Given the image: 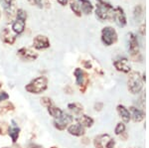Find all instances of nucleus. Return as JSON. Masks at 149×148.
<instances>
[{"instance_id":"obj_1","label":"nucleus","mask_w":149,"mask_h":148,"mask_svg":"<svg viewBox=\"0 0 149 148\" xmlns=\"http://www.w3.org/2000/svg\"><path fill=\"white\" fill-rule=\"evenodd\" d=\"M48 89V79L45 76L35 78L25 85V90L31 94H40Z\"/></svg>"},{"instance_id":"obj_2","label":"nucleus","mask_w":149,"mask_h":148,"mask_svg":"<svg viewBox=\"0 0 149 148\" xmlns=\"http://www.w3.org/2000/svg\"><path fill=\"white\" fill-rule=\"evenodd\" d=\"M97 8H95V14L100 20H107L112 18L113 14V7L109 3L103 1V0H97Z\"/></svg>"},{"instance_id":"obj_3","label":"nucleus","mask_w":149,"mask_h":148,"mask_svg":"<svg viewBox=\"0 0 149 148\" xmlns=\"http://www.w3.org/2000/svg\"><path fill=\"white\" fill-rule=\"evenodd\" d=\"M127 87H128V90L131 94H139L143 88V79L141 78L140 74L136 73V72L130 73L128 81H127Z\"/></svg>"},{"instance_id":"obj_4","label":"nucleus","mask_w":149,"mask_h":148,"mask_svg":"<svg viewBox=\"0 0 149 148\" xmlns=\"http://www.w3.org/2000/svg\"><path fill=\"white\" fill-rule=\"evenodd\" d=\"M74 121V116L66 111H63L59 118H55L53 120V125L56 129L60 131H64L67 129L69 124H72Z\"/></svg>"},{"instance_id":"obj_5","label":"nucleus","mask_w":149,"mask_h":148,"mask_svg":"<svg viewBox=\"0 0 149 148\" xmlns=\"http://www.w3.org/2000/svg\"><path fill=\"white\" fill-rule=\"evenodd\" d=\"M117 41V33L112 27H104L102 30V42L105 46H111Z\"/></svg>"},{"instance_id":"obj_6","label":"nucleus","mask_w":149,"mask_h":148,"mask_svg":"<svg viewBox=\"0 0 149 148\" xmlns=\"http://www.w3.org/2000/svg\"><path fill=\"white\" fill-rule=\"evenodd\" d=\"M93 145L95 148H114L115 142L110 135L100 134L93 139Z\"/></svg>"},{"instance_id":"obj_7","label":"nucleus","mask_w":149,"mask_h":148,"mask_svg":"<svg viewBox=\"0 0 149 148\" xmlns=\"http://www.w3.org/2000/svg\"><path fill=\"white\" fill-rule=\"evenodd\" d=\"M17 56L23 61L27 62H33L38 58V53H36L35 51H33L30 48H20L17 51Z\"/></svg>"},{"instance_id":"obj_8","label":"nucleus","mask_w":149,"mask_h":148,"mask_svg":"<svg viewBox=\"0 0 149 148\" xmlns=\"http://www.w3.org/2000/svg\"><path fill=\"white\" fill-rule=\"evenodd\" d=\"M50 46H51V43H50V40L47 36L37 35L33 39V47L36 50H39V51H41V50H46L48 48H50Z\"/></svg>"},{"instance_id":"obj_9","label":"nucleus","mask_w":149,"mask_h":148,"mask_svg":"<svg viewBox=\"0 0 149 148\" xmlns=\"http://www.w3.org/2000/svg\"><path fill=\"white\" fill-rule=\"evenodd\" d=\"M112 19L115 21V23L119 27H124L126 25V16L124 13L123 9L121 7H116L113 9V14H112Z\"/></svg>"},{"instance_id":"obj_10","label":"nucleus","mask_w":149,"mask_h":148,"mask_svg":"<svg viewBox=\"0 0 149 148\" xmlns=\"http://www.w3.org/2000/svg\"><path fill=\"white\" fill-rule=\"evenodd\" d=\"M67 131L73 136L81 137L83 135H85L86 133V128L83 125H81L80 123H73V124L69 125L67 127Z\"/></svg>"},{"instance_id":"obj_11","label":"nucleus","mask_w":149,"mask_h":148,"mask_svg":"<svg viewBox=\"0 0 149 148\" xmlns=\"http://www.w3.org/2000/svg\"><path fill=\"white\" fill-rule=\"evenodd\" d=\"M25 27H26V20L16 17L15 21L12 23L11 29H12V32L17 36V35L22 34L24 32V30H25Z\"/></svg>"},{"instance_id":"obj_12","label":"nucleus","mask_w":149,"mask_h":148,"mask_svg":"<svg viewBox=\"0 0 149 148\" xmlns=\"http://www.w3.org/2000/svg\"><path fill=\"white\" fill-rule=\"evenodd\" d=\"M113 66L117 71L122 73H129L130 72V66L128 65V60L126 58H119L113 62Z\"/></svg>"},{"instance_id":"obj_13","label":"nucleus","mask_w":149,"mask_h":148,"mask_svg":"<svg viewBox=\"0 0 149 148\" xmlns=\"http://www.w3.org/2000/svg\"><path fill=\"white\" fill-rule=\"evenodd\" d=\"M74 76L76 78V85H79L80 88H81L83 85H85V88H86V74L80 68H77L76 70L74 71Z\"/></svg>"},{"instance_id":"obj_14","label":"nucleus","mask_w":149,"mask_h":148,"mask_svg":"<svg viewBox=\"0 0 149 148\" xmlns=\"http://www.w3.org/2000/svg\"><path fill=\"white\" fill-rule=\"evenodd\" d=\"M1 40H2V42H4L5 44L13 45L16 41V35L13 34L8 28H4V29L1 31Z\"/></svg>"},{"instance_id":"obj_15","label":"nucleus","mask_w":149,"mask_h":148,"mask_svg":"<svg viewBox=\"0 0 149 148\" xmlns=\"http://www.w3.org/2000/svg\"><path fill=\"white\" fill-rule=\"evenodd\" d=\"M129 52H130L132 57H135L139 55L138 41H137V38L135 37V35L133 33L129 34Z\"/></svg>"},{"instance_id":"obj_16","label":"nucleus","mask_w":149,"mask_h":148,"mask_svg":"<svg viewBox=\"0 0 149 148\" xmlns=\"http://www.w3.org/2000/svg\"><path fill=\"white\" fill-rule=\"evenodd\" d=\"M12 124L10 125V127L8 128V135L10 136L12 142L13 143H16L19 138V135H20V128L18 127V125L15 123V121L12 120L11 121Z\"/></svg>"},{"instance_id":"obj_17","label":"nucleus","mask_w":149,"mask_h":148,"mask_svg":"<svg viewBox=\"0 0 149 148\" xmlns=\"http://www.w3.org/2000/svg\"><path fill=\"white\" fill-rule=\"evenodd\" d=\"M117 109V113H118L119 116L121 117L122 120L124 121V122H129V120L131 119V115H130V111H129V109L127 108L126 106H122V104H118L116 107Z\"/></svg>"},{"instance_id":"obj_18","label":"nucleus","mask_w":149,"mask_h":148,"mask_svg":"<svg viewBox=\"0 0 149 148\" xmlns=\"http://www.w3.org/2000/svg\"><path fill=\"white\" fill-rule=\"evenodd\" d=\"M77 120H78V123H80L81 125H83L84 127H92L93 122H95V120H93V118H92L91 116L86 115V114H81L80 116H79L78 118H77Z\"/></svg>"},{"instance_id":"obj_19","label":"nucleus","mask_w":149,"mask_h":148,"mask_svg":"<svg viewBox=\"0 0 149 148\" xmlns=\"http://www.w3.org/2000/svg\"><path fill=\"white\" fill-rule=\"evenodd\" d=\"M129 111H130V115L133 118V120L135 122H139V121L143 120L144 118V113L142 110H140L139 108L135 106H130L129 107Z\"/></svg>"},{"instance_id":"obj_20","label":"nucleus","mask_w":149,"mask_h":148,"mask_svg":"<svg viewBox=\"0 0 149 148\" xmlns=\"http://www.w3.org/2000/svg\"><path fill=\"white\" fill-rule=\"evenodd\" d=\"M79 2H80L79 4H80L81 10L83 13L85 14L92 13V11L93 10V5L90 0H79Z\"/></svg>"},{"instance_id":"obj_21","label":"nucleus","mask_w":149,"mask_h":148,"mask_svg":"<svg viewBox=\"0 0 149 148\" xmlns=\"http://www.w3.org/2000/svg\"><path fill=\"white\" fill-rule=\"evenodd\" d=\"M47 111H48V113H49V115L52 116L54 119L59 118L60 116H61V114L63 113V110H62L60 107L54 106V104L49 107H47Z\"/></svg>"},{"instance_id":"obj_22","label":"nucleus","mask_w":149,"mask_h":148,"mask_svg":"<svg viewBox=\"0 0 149 148\" xmlns=\"http://www.w3.org/2000/svg\"><path fill=\"white\" fill-rule=\"evenodd\" d=\"M68 108L71 111H73L74 114H81L83 113V106H81L80 104H77V102H72V104H68Z\"/></svg>"},{"instance_id":"obj_23","label":"nucleus","mask_w":149,"mask_h":148,"mask_svg":"<svg viewBox=\"0 0 149 148\" xmlns=\"http://www.w3.org/2000/svg\"><path fill=\"white\" fill-rule=\"evenodd\" d=\"M70 7H71L72 11L74 12V15H77L78 17H81V10L80 4H79L78 2L74 1V0H71V1H70Z\"/></svg>"},{"instance_id":"obj_24","label":"nucleus","mask_w":149,"mask_h":148,"mask_svg":"<svg viewBox=\"0 0 149 148\" xmlns=\"http://www.w3.org/2000/svg\"><path fill=\"white\" fill-rule=\"evenodd\" d=\"M125 129H126L125 124L123 122H118L114 128V133L116 135H118V136H121L122 134L125 133Z\"/></svg>"},{"instance_id":"obj_25","label":"nucleus","mask_w":149,"mask_h":148,"mask_svg":"<svg viewBox=\"0 0 149 148\" xmlns=\"http://www.w3.org/2000/svg\"><path fill=\"white\" fill-rule=\"evenodd\" d=\"M40 101H41V104H42L43 106L46 107V108L54 104H53V101H52V99H50V97H43Z\"/></svg>"},{"instance_id":"obj_26","label":"nucleus","mask_w":149,"mask_h":148,"mask_svg":"<svg viewBox=\"0 0 149 148\" xmlns=\"http://www.w3.org/2000/svg\"><path fill=\"white\" fill-rule=\"evenodd\" d=\"M16 17L20 18V19H24V20H27V12H26L24 9H18L16 11Z\"/></svg>"},{"instance_id":"obj_27","label":"nucleus","mask_w":149,"mask_h":148,"mask_svg":"<svg viewBox=\"0 0 149 148\" xmlns=\"http://www.w3.org/2000/svg\"><path fill=\"white\" fill-rule=\"evenodd\" d=\"M134 16H135V19H139L140 16H142V8L141 6H136L135 10H134Z\"/></svg>"},{"instance_id":"obj_28","label":"nucleus","mask_w":149,"mask_h":148,"mask_svg":"<svg viewBox=\"0 0 149 148\" xmlns=\"http://www.w3.org/2000/svg\"><path fill=\"white\" fill-rule=\"evenodd\" d=\"M8 99H9V94H7L6 92H0V104L7 101Z\"/></svg>"},{"instance_id":"obj_29","label":"nucleus","mask_w":149,"mask_h":148,"mask_svg":"<svg viewBox=\"0 0 149 148\" xmlns=\"http://www.w3.org/2000/svg\"><path fill=\"white\" fill-rule=\"evenodd\" d=\"M29 3H31L32 5H37L39 7H42V0H27Z\"/></svg>"},{"instance_id":"obj_30","label":"nucleus","mask_w":149,"mask_h":148,"mask_svg":"<svg viewBox=\"0 0 149 148\" xmlns=\"http://www.w3.org/2000/svg\"><path fill=\"white\" fill-rule=\"evenodd\" d=\"M13 1L14 0H3L4 2V7H9L13 4Z\"/></svg>"},{"instance_id":"obj_31","label":"nucleus","mask_w":149,"mask_h":148,"mask_svg":"<svg viewBox=\"0 0 149 148\" xmlns=\"http://www.w3.org/2000/svg\"><path fill=\"white\" fill-rule=\"evenodd\" d=\"M57 1H58V3H59L60 5H62V6H66L67 4H68L69 0H57Z\"/></svg>"},{"instance_id":"obj_32","label":"nucleus","mask_w":149,"mask_h":148,"mask_svg":"<svg viewBox=\"0 0 149 148\" xmlns=\"http://www.w3.org/2000/svg\"><path fill=\"white\" fill-rule=\"evenodd\" d=\"M28 148H43L41 145L39 144H35V143H31L30 145L28 146Z\"/></svg>"},{"instance_id":"obj_33","label":"nucleus","mask_w":149,"mask_h":148,"mask_svg":"<svg viewBox=\"0 0 149 148\" xmlns=\"http://www.w3.org/2000/svg\"><path fill=\"white\" fill-rule=\"evenodd\" d=\"M50 148H57L56 146H52V147H50Z\"/></svg>"},{"instance_id":"obj_34","label":"nucleus","mask_w":149,"mask_h":148,"mask_svg":"<svg viewBox=\"0 0 149 148\" xmlns=\"http://www.w3.org/2000/svg\"><path fill=\"white\" fill-rule=\"evenodd\" d=\"M0 18H1V10H0Z\"/></svg>"},{"instance_id":"obj_35","label":"nucleus","mask_w":149,"mask_h":148,"mask_svg":"<svg viewBox=\"0 0 149 148\" xmlns=\"http://www.w3.org/2000/svg\"><path fill=\"white\" fill-rule=\"evenodd\" d=\"M0 88H1V83H0Z\"/></svg>"},{"instance_id":"obj_36","label":"nucleus","mask_w":149,"mask_h":148,"mask_svg":"<svg viewBox=\"0 0 149 148\" xmlns=\"http://www.w3.org/2000/svg\"><path fill=\"white\" fill-rule=\"evenodd\" d=\"M3 148H8V147H3Z\"/></svg>"}]
</instances>
